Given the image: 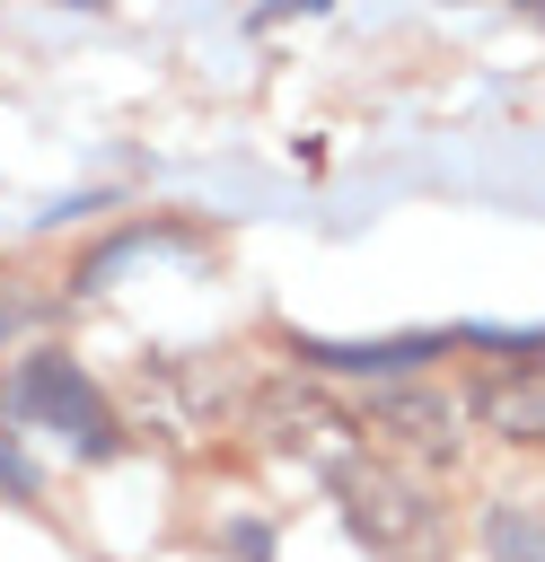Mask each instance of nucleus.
<instances>
[{"label":"nucleus","mask_w":545,"mask_h":562,"mask_svg":"<svg viewBox=\"0 0 545 562\" xmlns=\"http://www.w3.org/2000/svg\"><path fill=\"white\" fill-rule=\"evenodd\" d=\"M369 413H378L387 439H404V448H422V457H448V448H457V404H440V395L396 386V395H378Z\"/></svg>","instance_id":"4"},{"label":"nucleus","mask_w":545,"mask_h":562,"mask_svg":"<svg viewBox=\"0 0 545 562\" xmlns=\"http://www.w3.org/2000/svg\"><path fill=\"white\" fill-rule=\"evenodd\" d=\"M519 9H527V18H545V0H519Z\"/></svg>","instance_id":"8"},{"label":"nucleus","mask_w":545,"mask_h":562,"mask_svg":"<svg viewBox=\"0 0 545 562\" xmlns=\"http://www.w3.org/2000/svg\"><path fill=\"white\" fill-rule=\"evenodd\" d=\"M9 404H18L26 422H44V430L79 439L88 457H97V448H114L105 395H97V386L70 369V351H26V360H18V378H9Z\"/></svg>","instance_id":"2"},{"label":"nucleus","mask_w":545,"mask_h":562,"mask_svg":"<svg viewBox=\"0 0 545 562\" xmlns=\"http://www.w3.org/2000/svg\"><path fill=\"white\" fill-rule=\"evenodd\" d=\"M343 518H352L378 553H404V562H431V553H440V509L422 501L413 474L352 465V474H343Z\"/></svg>","instance_id":"1"},{"label":"nucleus","mask_w":545,"mask_h":562,"mask_svg":"<svg viewBox=\"0 0 545 562\" xmlns=\"http://www.w3.org/2000/svg\"><path fill=\"white\" fill-rule=\"evenodd\" d=\"M0 483H9V492H26V465L9 457V439H0Z\"/></svg>","instance_id":"7"},{"label":"nucleus","mask_w":545,"mask_h":562,"mask_svg":"<svg viewBox=\"0 0 545 562\" xmlns=\"http://www.w3.org/2000/svg\"><path fill=\"white\" fill-rule=\"evenodd\" d=\"M316 360H334V369H422V360H440L448 351V334H396V342H308Z\"/></svg>","instance_id":"5"},{"label":"nucleus","mask_w":545,"mask_h":562,"mask_svg":"<svg viewBox=\"0 0 545 562\" xmlns=\"http://www.w3.org/2000/svg\"><path fill=\"white\" fill-rule=\"evenodd\" d=\"M492 553H501V562H545V527L519 518V509H501V518H492Z\"/></svg>","instance_id":"6"},{"label":"nucleus","mask_w":545,"mask_h":562,"mask_svg":"<svg viewBox=\"0 0 545 562\" xmlns=\"http://www.w3.org/2000/svg\"><path fill=\"white\" fill-rule=\"evenodd\" d=\"M475 413H483L501 439H536V448H545V342H519V351H510V369H492V378H483Z\"/></svg>","instance_id":"3"}]
</instances>
